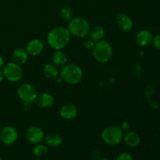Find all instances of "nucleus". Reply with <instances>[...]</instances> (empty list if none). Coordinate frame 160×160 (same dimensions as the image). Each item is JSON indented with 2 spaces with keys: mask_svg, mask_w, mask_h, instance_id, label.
I'll list each match as a JSON object with an SVG mask.
<instances>
[{
  "mask_svg": "<svg viewBox=\"0 0 160 160\" xmlns=\"http://www.w3.org/2000/svg\"><path fill=\"white\" fill-rule=\"evenodd\" d=\"M71 34L65 27H56L47 34V43L54 50H62L68 45Z\"/></svg>",
  "mask_w": 160,
  "mask_h": 160,
  "instance_id": "nucleus-1",
  "label": "nucleus"
},
{
  "mask_svg": "<svg viewBox=\"0 0 160 160\" xmlns=\"http://www.w3.org/2000/svg\"><path fill=\"white\" fill-rule=\"evenodd\" d=\"M59 76L64 82L74 85L79 84L82 80L83 70L78 64L67 62L64 67L61 68Z\"/></svg>",
  "mask_w": 160,
  "mask_h": 160,
  "instance_id": "nucleus-2",
  "label": "nucleus"
},
{
  "mask_svg": "<svg viewBox=\"0 0 160 160\" xmlns=\"http://www.w3.org/2000/svg\"><path fill=\"white\" fill-rule=\"evenodd\" d=\"M67 29L70 34L78 38H84L88 35L91 26L89 22L85 18L81 17H73L69 21Z\"/></svg>",
  "mask_w": 160,
  "mask_h": 160,
  "instance_id": "nucleus-3",
  "label": "nucleus"
},
{
  "mask_svg": "<svg viewBox=\"0 0 160 160\" xmlns=\"http://www.w3.org/2000/svg\"><path fill=\"white\" fill-rule=\"evenodd\" d=\"M113 53L112 47L107 41L102 40L95 43L92 54L95 60L100 63H106L111 59Z\"/></svg>",
  "mask_w": 160,
  "mask_h": 160,
  "instance_id": "nucleus-4",
  "label": "nucleus"
},
{
  "mask_svg": "<svg viewBox=\"0 0 160 160\" xmlns=\"http://www.w3.org/2000/svg\"><path fill=\"white\" fill-rule=\"evenodd\" d=\"M101 138L106 145L115 146L119 145L123 139V131L117 125L107 126L102 131Z\"/></svg>",
  "mask_w": 160,
  "mask_h": 160,
  "instance_id": "nucleus-5",
  "label": "nucleus"
},
{
  "mask_svg": "<svg viewBox=\"0 0 160 160\" xmlns=\"http://www.w3.org/2000/svg\"><path fill=\"white\" fill-rule=\"evenodd\" d=\"M17 95L25 105H29L35 102L38 92L34 85L30 83H23L17 88Z\"/></svg>",
  "mask_w": 160,
  "mask_h": 160,
  "instance_id": "nucleus-6",
  "label": "nucleus"
},
{
  "mask_svg": "<svg viewBox=\"0 0 160 160\" xmlns=\"http://www.w3.org/2000/svg\"><path fill=\"white\" fill-rule=\"evenodd\" d=\"M2 72L5 78L9 82L12 83L20 81L23 75V70L21 66L16 63L15 62H10L5 64L2 67Z\"/></svg>",
  "mask_w": 160,
  "mask_h": 160,
  "instance_id": "nucleus-7",
  "label": "nucleus"
},
{
  "mask_svg": "<svg viewBox=\"0 0 160 160\" xmlns=\"http://www.w3.org/2000/svg\"><path fill=\"white\" fill-rule=\"evenodd\" d=\"M25 137L29 143L33 145L42 143L45 137L43 130L38 126H31L27 129Z\"/></svg>",
  "mask_w": 160,
  "mask_h": 160,
  "instance_id": "nucleus-8",
  "label": "nucleus"
},
{
  "mask_svg": "<svg viewBox=\"0 0 160 160\" xmlns=\"http://www.w3.org/2000/svg\"><path fill=\"white\" fill-rule=\"evenodd\" d=\"M19 134L17 130L12 126H6L0 131V140L6 145H12L17 141Z\"/></svg>",
  "mask_w": 160,
  "mask_h": 160,
  "instance_id": "nucleus-9",
  "label": "nucleus"
},
{
  "mask_svg": "<svg viewBox=\"0 0 160 160\" xmlns=\"http://www.w3.org/2000/svg\"><path fill=\"white\" fill-rule=\"evenodd\" d=\"M59 115L66 120H72L78 115V109L73 103H66L59 110Z\"/></svg>",
  "mask_w": 160,
  "mask_h": 160,
  "instance_id": "nucleus-10",
  "label": "nucleus"
},
{
  "mask_svg": "<svg viewBox=\"0 0 160 160\" xmlns=\"http://www.w3.org/2000/svg\"><path fill=\"white\" fill-rule=\"evenodd\" d=\"M25 49L29 56H38L43 52L44 44L39 39H32L27 43Z\"/></svg>",
  "mask_w": 160,
  "mask_h": 160,
  "instance_id": "nucleus-11",
  "label": "nucleus"
},
{
  "mask_svg": "<svg viewBox=\"0 0 160 160\" xmlns=\"http://www.w3.org/2000/svg\"><path fill=\"white\" fill-rule=\"evenodd\" d=\"M116 22L120 30L123 31H131L134 27V22L129 15L126 13H120L116 18Z\"/></svg>",
  "mask_w": 160,
  "mask_h": 160,
  "instance_id": "nucleus-12",
  "label": "nucleus"
},
{
  "mask_svg": "<svg viewBox=\"0 0 160 160\" xmlns=\"http://www.w3.org/2000/svg\"><path fill=\"white\" fill-rule=\"evenodd\" d=\"M153 34L150 31L146 29L141 30L137 33L135 37V41L138 45L142 47H145L149 45L152 42Z\"/></svg>",
  "mask_w": 160,
  "mask_h": 160,
  "instance_id": "nucleus-13",
  "label": "nucleus"
},
{
  "mask_svg": "<svg viewBox=\"0 0 160 160\" xmlns=\"http://www.w3.org/2000/svg\"><path fill=\"white\" fill-rule=\"evenodd\" d=\"M54 97L52 94L48 92H43V93L38 94L35 102L38 107L45 109V108H49L52 106V105L54 104Z\"/></svg>",
  "mask_w": 160,
  "mask_h": 160,
  "instance_id": "nucleus-14",
  "label": "nucleus"
},
{
  "mask_svg": "<svg viewBox=\"0 0 160 160\" xmlns=\"http://www.w3.org/2000/svg\"><path fill=\"white\" fill-rule=\"evenodd\" d=\"M125 144L130 148H136L141 143V137L139 134L134 131H128L123 135Z\"/></svg>",
  "mask_w": 160,
  "mask_h": 160,
  "instance_id": "nucleus-15",
  "label": "nucleus"
},
{
  "mask_svg": "<svg viewBox=\"0 0 160 160\" xmlns=\"http://www.w3.org/2000/svg\"><path fill=\"white\" fill-rule=\"evenodd\" d=\"M28 53L27 52L26 49L23 48H17L12 52V59L13 62L19 65H23L28 60Z\"/></svg>",
  "mask_w": 160,
  "mask_h": 160,
  "instance_id": "nucleus-16",
  "label": "nucleus"
},
{
  "mask_svg": "<svg viewBox=\"0 0 160 160\" xmlns=\"http://www.w3.org/2000/svg\"><path fill=\"white\" fill-rule=\"evenodd\" d=\"M43 74L48 79H56L59 75V68L53 63H47L43 67Z\"/></svg>",
  "mask_w": 160,
  "mask_h": 160,
  "instance_id": "nucleus-17",
  "label": "nucleus"
},
{
  "mask_svg": "<svg viewBox=\"0 0 160 160\" xmlns=\"http://www.w3.org/2000/svg\"><path fill=\"white\" fill-rule=\"evenodd\" d=\"M105 34H106V31H105L104 28L100 25H95V26L91 28L88 35L92 40H93L95 42H97L103 40Z\"/></svg>",
  "mask_w": 160,
  "mask_h": 160,
  "instance_id": "nucleus-18",
  "label": "nucleus"
},
{
  "mask_svg": "<svg viewBox=\"0 0 160 160\" xmlns=\"http://www.w3.org/2000/svg\"><path fill=\"white\" fill-rule=\"evenodd\" d=\"M67 56L62 50H55V52L52 55V63L55 64L59 68H62V67L67 63Z\"/></svg>",
  "mask_w": 160,
  "mask_h": 160,
  "instance_id": "nucleus-19",
  "label": "nucleus"
},
{
  "mask_svg": "<svg viewBox=\"0 0 160 160\" xmlns=\"http://www.w3.org/2000/svg\"><path fill=\"white\" fill-rule=\"evenodd\" d=\"M45 142L47 145L52 148H57L60 146L62 143V138L59 134H49L48 135H45Z\"/></svg>",
  "mask_w": 160,
  "mask_h": 160,
  "instance_id": "nucleus-20",
  "label": "nucleus"
},
{
  "mask_svg": "<svg viewBox=\"0 0 160 160\" xmlns=\"http://www.w3.org/2000/svg\"><path fill=\"white\" fill-rule=\"evenodd\" d=\"M48 151V148L46 145L44 144L39 143L35 145L34 149H33V154L36 156V157H42L45 155L47 154Z\"/></svg>",
  "mask_w": 160,
  "mask_h": 160,
  "instance_id": "nucleus-21",
  "label": "nucleus"
},
{
  "mask_svg": "<svg viewBox=\"0 0 160 160\" xmlns=\"http://www.w3.org/2000/svg\"><path fill=\"white\" fill-rule=\"evenodd\" d=\"M60 17H62V20H66V21H70L73 18V11L69 6H64L60 9Z\"/></svg>",
  "mask_w": 160,
  "mask_h": 160,
  "instance_id": "nucleus-22",
  "label": "nucleus"
},
{
  "mask_svg": "<svg viewBox=\"0 0 160 160\" xmlns=\"http://www.w3.org/2000/svg\"><path fill=\"white\" fill-rule=\"evenodd\" d=\"M155 94V88L152 84H149L145 88V95L147 98H152Z\"/></svg>",
  "mask_w": 160,
  "mask_h": 160,
  "instance_id": "nucleus-23",
  "label": "nucleus"
},
{
  "mask_svg": "<svg viewBox=\"0 0 160 160\" xmlns=\"http://www.w3.org/2000/svg\"><path fill=\"white\" fill-rule=\"evenodd\" d=\"M117 160H133V157L131 153L122 152L117 156Z\"/></svg>",
  "mask_w": 160,
  "mask_h": 160,
  "instance_id": "nucleus-24",
  "label": "nucleus"
},
{
  "mask_svg": "<svg viewBox=\"0 0 160 160\" xmlns=\"http://www.w3.org/2000/svg\"><path fill=\"white\" fill-rule=\"evenodd\" d=\"M152 43L153 46H154L156 49L160 51V34L153 37L152 42Z\"/></svg>",
  "mask_w": 160,
  "mask_h": 160,
  "instance_id": "nucleus-25",
  "label": "nucleus"
},
{
  "mask_svg": "<svg viewBox=\"0 0 160 160\" xmlns=\"http://www.w3.org/2000/svg\"><path fill=\"white\" fill-rule=\"evenodd\" d=\"M95 42H94L93 40H92L91 38L86 39L84 42V47L86 48V49H92L95 45Z\"/></svg>",
  "mask_w": 160,
  "mask_h": 160,
  "instance_id": "nucleus-26",
  "label": "nucleus"
},
{
  "mask_svg": "<svg viewBox=\"0 0 160 160\" xmlns=\"http://www.w3.org/2000/svg\"><path fill=\"white\" fill-rule=\"evenodd\" d=\"M120 128H121L123 131H128L131 128V124H130V123L128 121H123L121 123V125H120Z\"/></svg>",
  "mask_w": 160,
  "mask_h": 160,
  "instance_id": "nucleus-27",
  "label": "nucleus"
},
{
  "mask_svg": "<svg viewBox=\"0 0 160 160\" xmlns=\"http://www.w3.org/2000/svg\"><path fill=\"white\" fill-rule=\"evenodd\" d=\"M149 104H150V106H151L152 109H156L159 108V104H158L156 101H154V100H150Z\"/></svg>",
  "mask_w": 160,
  "mask_h": 160,
  "instance_id": "nucleus-28",
  "label": "nucleus"
},
{
  "mask_svg": "<svg viewBox=\"0 0 160 160\" xmlns=\"http://www.w3.org/2000/svg\"><path fill=\"white\" fill-rule=\"evenodd\" d=\"M4 65H5L4 58H3L2 56L0 54V69H2V67H4Z\"/></svg>",
  "mask_w": 160,
  "mask_h": 160,
  "instance_id": "nucleus-29",
  "label": "nucleus"
},
{
  "mask_svg": "<svg viewBox=\"0 0 160 160\" xmlns=\"http://www.w3.org/2000/svg\"><path fill=\"white\" fill-rule=\"evenodd\" d=\"M4 78H5V77H4V74H3L2 70V69H0V83H1L3 80H4Z\"/></svg>",
  "mask_w": 160,
  "mask_h": 160,
  "instance_id": "nucleus-30",
  "label": "nucleus"
},
{
  "mask_svg": "<svg viewBox=\"0 0 160 160\" xmlns=\"http://www.w3.org/2000/svg\"><path fill=\"white\" fill-rule=\"evenodd\" d=\"M98 160H109L107 159V158H100V159H98Z\"/></svg>",
  "mask_w": 160,
  "mask_h": 160,
  "instance_id": "nucleus-31",
  "label": "nucleus"
},
{
  "mask_svg": "<svg viewBox=\"0 0 160 160\" xmlns=\"http://www.w3.org/2000/svg\"><path fill=\"white\" fill-rule=\"evenodd\" d=\"M0 160H2V158H1V156H0Z\"/></svg>",
  "mask_w": 160,
  "mask_h": 160,
  "instance_id": "nucleus-32",
  "label": "nucleus"
},
{
  "mask_svg": "<svg viewBox=\"0 0 160 160\" xmlns=\"http://www.w3.org/2000/svg\"><path fill=\"white\" fill-rule=\"evenodd\" d=\"M33 160H38V159H33Z\"/></svg>",
  "mask_w": 160,
  "mask_h": 160,
  "instance_id": "nucleus-33",
  "label": "nucleus"
}]
</instances>
